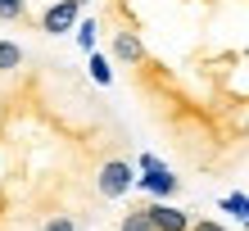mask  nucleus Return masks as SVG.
Wrapping results in <instances>:
<instances>
[{
    "label": "nucleus",
    "mask_w": 249,
    "mask_h": 231,
    "mask_svg": "<svg viewBox=\"0 0 249 231\" xmlns=\"http://www.w3.org/2000/svg\"><path fill=\"white\" fill-rule=\"evenodd\" d=\"M145 209H150V218L159 231H190V213L168 204V199H145Z\"/></svg>",
    "instance_id": "nucleus-7"
},
{
    "label": "nucleus",
    "mask_w": 249,
    "mask_h": 231,
    "mask_svg": "<svg viewBox=\"0 0 249 231\" xmlns=\"http://www.w3.org/2000/svg\"><path fill=\"white\" fill-rule=\"evenodd\" d=\"M109 59L118 68H136L145 59V46H141V36L131 27H109Z\"/></svg>",
    "instance_id": "nucleus-6"
},
{
    "label": "nucleus",
    "mask_w": 249,
    "mask_h": 231,
    "mask_svg": "<svg viewBox=\"0 0 249 231\" xmlns=\"http://www.w3.org/2000/svg\"><path fill=\"white\" fill-rule=\"evenodd\" d=\"M136 168H141L136 186H141L150 199H177V195H181V186H186V181H181V177H177V172H172L159 154H141V159H136Z\"/></svg>",
    "instance_id": "nucleus-4"
},
{
    "label": "nucleus",
    "mask_w": 249,
    "mask_h": 231,
    "mask_svg": "<svg viewBox=\"0 0 249 231\" xmlns=\"http://www.w3.org/2000/svg\"><path fill=\"white\" fill-rule=\"evenodd\" d=\"M86 73H91V82L100 86V91H109L113 86V59L100 50H86Z\"/></svg>",
    "instance_id": "nucleus-8"
},
{
    "label": "nucleus",
    "mask_w": 249,
    "mask_h": 231,
    "mask_svg": "<svg viewBox=\"0 0 249 231\" xmlns=\"http://www.w3.org/2000/svg\"><path fill=\"white\" fill-rule=\"evenodd\" d=\"M190 231H227V227L213 222V218H190Z\"/></svg>",
    "instance_id": "nucleus-14"
},
{
    "label": "nucleus",
    "mask_w": 249,
    "mask_h": 231,
    "mask_svg": "<svg viewBox=\"0 0 249 231\" xmlns=\"http://www.w3.org/2000/svg\"><path fill=\"white\" fill-rule=\"evenodd\" d=\"M105 0L100 23L163 14L190 23V36L141 41L145 59L127 68L131 91L172 154L195 172L222 177L249 159V0Z\"/></svg>",
    "instance_id": "nucleus-1"
},
{
    "label": "nucleus",
    "mask_w": 249,
    "mask_h": 231,
    "mask_svg": "<svg viewBox=\"0 0 249 231\" xmlns=\"http://www.w3.org/2000/svg\"><path fill=\"white\" fill-rule=\"evenodd\" d=\"M95 181V195L105 199V204H113V199H127L131 191H136V163H131L127 154H105L91 172Z\"/></svg>",
    "instance_id": "nucleus-3"
},
{
    "label": "nucleus",
    "mask_w": 249,
    "mask_h": 231,
    "mask_svg": "<svg viewBox=\"0 0 249 231\" xmlns=\"http://www.w3.org/2000/svg\"><path fill=\"white\" fill-rule=\"evenodd\" d=\"M14 73H0V231H41L59 209L95 222L105 199L95 195L91 172L105 154H123L127 145L113 113L77 73L64 95L32 86L9 91Z\"/></svg>",
    "instance_id": "nucleus-2"
},
{
    "label": "nucleus",
    "mask_w": 249,
    "mask_h": 231,
    "mask_svg": "<svg viewBox=\"0 0 249 231\" xmlns=\"http://www.w3.org/2000/svg\"><path fill=\"white\" fill-rule=\"evenodd\" d=\"M0 23H18V27H36L27 0H0Z\"/></svg>",
    "instance_id": "nucleus-9"
},
{
    "label": "nucleus",
    "mask_w": 249,
    "mask_h": 231,
    "mask_svg": "<svg viewBox=\"0 0 249 231\" xmlns=\"http://www.w3.org/2000/svg\"><path fill=\"white\" fill-rule=\"evenodd\" d=\"M118 231H159V227H154V218H150V209H145V204H131L123 218H118Z\"/></svg>",
    "instance_id": "nucleus-10"
},
{
    "label": "nucleus",
    "mask_w": 249,
    "mask_h": 231,
    "mask_svg": "<svg viewBox=\"0 0 249 231\" xmlns=\"http://www.w3.org/2000/svg\"><path fill=\"white\" fill-rule=\"evenodd\" d=\"M222 213H231V218H249V195L245 191H236V195H222Z\"/></svg>",
    "instance_id": "nucleus-13"
},
{
    "label": "nucleus",
    "mask_w": 249,
    "mask_h": 231,
    "mask_svg": "<svg viewBox=\"0 0 249 231\" xmlns=\"http://www.w3.org/2000/svg\"><path fill=\"white\" fill-rule=\"evenodd\" d=\"M72 32H77V50H82V54L100 46V23H95V18H77V27H72Z\"/></svg>",
    "instance_id": "nucleus-12"
},
{
    "label": "nucleus",
    "mask_w": 249,
    "mask_h": 231,
    "mask_svg": "<svg viewBox=\"0 0 249 231\" xmlns=\"http://www.w3.org/2000/svg\"><path fill=\"white\" fill-rule=\"evenodd\" d=\"M86 5H91V0H54V5L41 9V18H36L32 32H41V36H68L72 27H77Z\"/></svg>",
    "instance_id": "nucleus-5"
},
{
    "label": "nucleus",
    "mask_w": 249,
    "mask_h": 231,
    "mask_svg": "<svg viewBox=\"0 0 249 231\" xmlns=\"http://www.w3.org/2000/svg\"><path fill=\"white\" fill-rule=\"evenodd\" d=\"M27 64V50L18 46V41H0V73H14V68Z\"/></svg>",
    "instance_id": "nucleus-11"
},
{
    "label": "nucleus",
    "mask_w": 249,
    "mask_h": 231,
    "mask_svg": "<svg viewBox=\"0 0 249 231\" xmlns=\"http://www.w3.org/2000/svg\"><path fill=\"white\" fill-rule=\"evenodd\" d=\"M245 231H249V218H245Z\"/></svg>",
    "instance_id": "nucleus-15"
}]
</instances>
